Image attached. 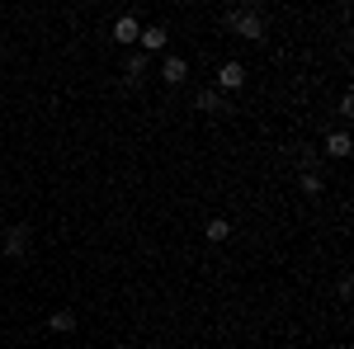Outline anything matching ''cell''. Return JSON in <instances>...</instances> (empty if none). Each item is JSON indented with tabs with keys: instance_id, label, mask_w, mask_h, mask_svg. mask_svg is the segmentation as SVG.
Here are the masks:
<instances>
[{
	"instance_id": "7c38bea8",
	"label": "cell",
	"mask_w": 354,
	"mask_h": 349,
	"mask_svg": "<svg viewBox=\"0 0 354 349\" xmlns=\"http://www.w3.org/2000/svg\"><path fill=\"white\" fill-rule=\"evenodd\" d=\"M302 189H307V194H322V175H317V170H302Z\"/></svg>"
},
{
	"instance_id": "5b68a950",
	"label": "cell",
	"mask_w": 354,
	"mask_h": 349,
	"mask_svg": "<svg viewBox=\"0 0 354 349\" xmlns=\"http://www.w3.org/2000/svg\"><path fill=\"white\" fill-rule=\"evenodd\" d=\"M24 245H28V227H10L5 232V255H24Z\"/></svg>"
},
{
	"instance_id": "3957f363",
	"label": "cell",
	"mask_w": 354,
	"mask_h": 349,
	"mask_svg": "<svg viewBox=\"0 0 354 349\" xmlns=\"http://www.w3.org/2000/svg\"><path fill=\"white\" fill-rule=\"evenodd\" d=\"M185 76H189V62H185V57H165V66H161V81H165V85H180Z\"/></svg>"
},
{
	"instance_id": "ba28073f",
	"label": "cell",
	"mask_w": 354,
	"mask_h": 349,
	"mask_svg": "<svg viewBox=\"0 0 354 349\" xmlns=\"http://www.w3.org/2000/svg\"><path fill=\"white\" fill-rule=\"evenodd\" d=\"M57 330V335H66V330H76V312H66V307H62V312H53V321H48Z\"/></svg>"
},
{
	"instance_id": "8992f818",
	"label": "cell",
	"mask_w": 354,
	"mask_h": 349,
	"mask_svg": "<svg viewBox=\"0 0 354 349\" xmlns=\"http://www.w3.org/2000/svg\"><path fill=\"white\" fill-rule=\"evenodd\" d=\"M326 156L345 161V156H350V133H330V137H326Z\"/></svg>"
},
{
	"instance_id": "30bf717a",
	"label": "cell",
	"mask_w": 354,
	"mask_h": 349,
	"mask_svg": "<svg viewBox=\"0 0 354 349\" xmlns=\"http://www.w3.org/2000/svg\"><path fill=\"white\" fill-rule=\"evenodd\" d=\"M198 109H208V113H222L227 104H222V95H218V90H203V95H198Z\"/></svg>"
},
{
	"instance_id": "9c48e42d",
	"label": "cell",
	"mask_w": 354,
	"mask_h": 349,
	"mask_svg": "<svg viewBox=\"0 0 354 349\" xmlns=\"http://www.w3.org/2000/svg\"><path fill=\"white\" fill-rule=\"evenodd\" d=\"M203 236H208V241H227V236H232V222H222V217H213V222L203 227Z\"/></svg>"
},
{
	"instance_id": "8fae6325",
	"label": "cell",
	"mask_w": 354,
	"mask_h": 349,
	"mask_svg": "<svg viewBox=\"0 0 354 349\" xmlns=\"http://www.w3.org/2000/svg\"><path fill=\"white\" fill-rule=\"evenodd\" d=\"M147 76V57L137 53V57H128V81H142Z\"/></svg>"
},
{
	"instance_id": "277c9868",
	"label": "cell",
	"mask_w": 354,
	"mask_h": 349,
	"mask_svg": "<svg viewBox=\"0 0 354 349\" xmlns=\"http://www.w3.org/2000/svg\"><path fill=\"white\" fill-rule=\"evenodd\" d=\"M113 38H118L123 48H133L137 38H142V28H137V19H133V15H123V19L113 24Z\"/></svg>"
},
{
	"instance_id": "7a4b0ae2",
	"label": "cell",
	"mask_w": 354,
	"mask_h": 349,
	"mask_svg": "<svg viewBox=\"0 0 354 349\" xmlns=\"http://www.w3.org/2000/svg\"><path fill=\"white\" fill-rule=\"evenodd\" d=\"M241 85H245V66L241 62H227V66L218 71V95L222 90H241Z\"/></svg>"
},
{
	"instance_id": "6da1fadb",
	"label": "cell",
	"mask_w": 354,
	"mask_h": 349,
	"mask_svg": "<svg viewBox=\"0 0 354 349\" xmlns=\"http://www.w3.org/2000/svg\"><path fill=\"white\" fill-rule=\"evenodd\" d=\"M232 28H236L241 38H250V43L265 38V19H260L255 10H232Z\"/></svg>"
},
{
	"instance_id": "52a82bcc",
	"label": "cell",
	"mask_w": 354,
	"mask_h": 349,
	"mask_svg": "<svg viewBox=\"0 0 354 349\" xmlns=\"http://www.w3.org/2000/svg\"><path fill=\"white\" fill-rule=\"evenodd\" d=\"M142 48H147V53H161V48H165V28L161 24L142 28Z\"/></svg>"
}]
</instances>
